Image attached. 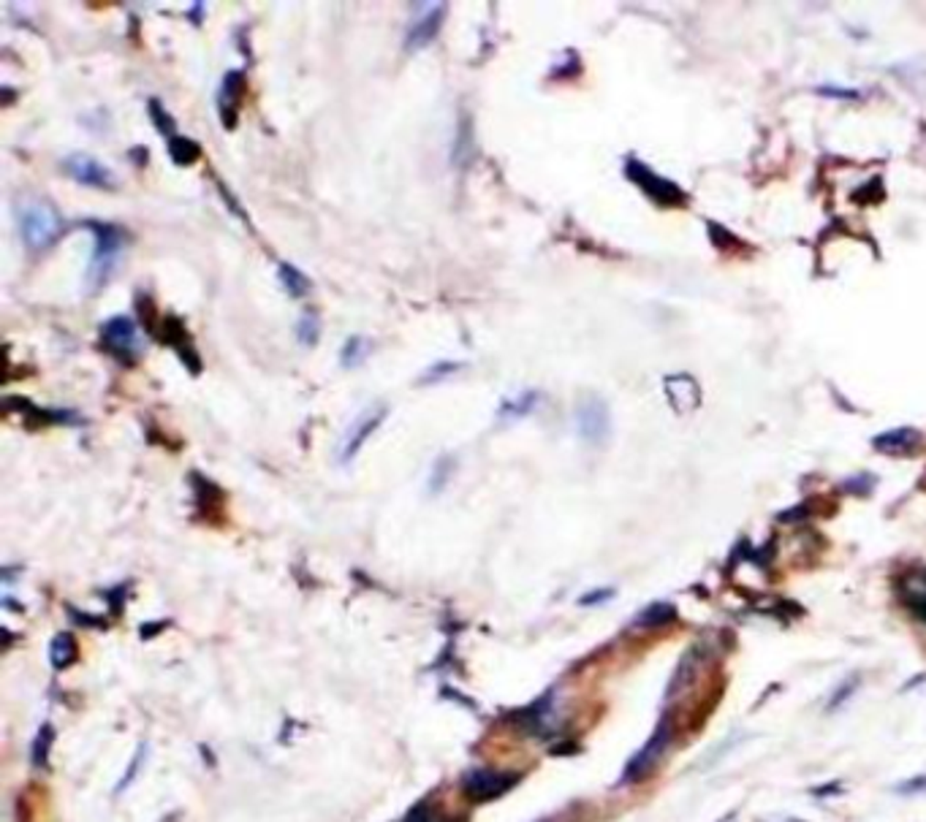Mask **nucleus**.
I'll return each mask as SVG.
<instances>
[{"label": "nucleus", "mask_w": 926, "mask_h": 822, "mask_svg": "<svg viewBox=\"0 0 926 822\" xmlns=\"http://www.w3.org/2000/svg\"><path fill=\"white\" fill-rule=\"evenodd\" d=\"M5 405H16V408H11V411L25 412L30 426H52V423H82V418H79V415H77L74 411L38 408V405H30V402H27V400H22V397H5Z\"/></svg>", "instance_id": "obj_13"}, {"label": "nucleus", "mask_w": 926, "mask_h": 822, "mask_svg": "<svg viewBox=\"0 0 926 822\" xmlns=\"http://www.w3.org/2000/svg\"><path fill=\"white\" fill-rule=\"evenodd\" d=\"M926 787V779H916V782H910V785H900L897 790L900 793H916V790H924Z\"/></svg>", "instance_id": "obj_31"}, {"label": "nucleus", "mask_w": 926, "mask_h": 822, "mask_svg": "<svg viewBox=\"0 0 926 822\" xmlns=\"http://www.w3.org/2000/svg\"><path fill=\"white\" fill-rule=\"evenodd\" d=\"M63 169L71 180H77L79 185L88 188H111L114 185V174L103 166L99 158L88 155V152H74L63 161Z\"/></svg>", "instance_id": "obj_10"}, {"label": "nucleus", "mask_w": 926, "mask_h": 822, "mask_svg": "<svg viewBox=\"0 0 926 822\" xmlns=\"http://www.w3.org/2000/svg\"><path fill=\"white\" fill-rule=\"evenodd\" d=\"M93 239H96V247H93V255H90V264H88V286L93 291H99L103 283L114 275L117 264H120V255H122V245H125V236L117 225L111 223H99V220H88L82 223Z\"/></svg>", "instance_id": "obj_2"}, {"label": "nucleus", "mask_w": 926, "mask_h": 822, "mask_svg": "<svg viewBox=\"0 0 926 822\" xmlns=\"http://www.w3.org/2000/svg\"><path fill=\"white\" fill-rule=\"evenodd\" d=\"M278 277H280V286L286 288V294L291 297V299H302V297H308L310 294V277L305 275V272H300L294 264H280L278 266Z\"/></svg>", "instance_id": "obj_18"}, {"label": "nucleus", "mask_w": 926, "mask_h": 822, "mask_svg": "<svg viewBox=\"0 0 926 822\" xmlns=\"http://www.w3.org/2000/svg\"><path fill=\"white\" fill-rule=\"evenodd\" d=\"M77 660V640L68 632H60L52 640V665L55 668H66Z\"/></svg>", "instance_id": "obj_23"}, {"label": "nucleus", "mask_w": 926, "mask_h": 822, "mask_svg": "<svg viewBox=\"0 0 926 822\" xmlns=\"http://www.w3.org/2000/svg\"><path fill=\"white\" fill-rule=\"evenodd\" d=\"M199 155H202V150H199V141H194V139H188V136H174V139H169V158L177 163V166H191V163H196L199 161Z\"/></svg>", "instance_id": "obj_20"}, {"label": "nucleus", "mask_w": 926, "mask_h": 822, "mask_svg": "<svg viewBox=\"0 0 926 822\" xmlns=\"http://www.w3.org/2000/svg\"><path fill=\"white\" fill-rule=\"evenodd\" d=\"M443 22H446V3H416L408 30H405V49L416 52V49L429 47L437 38Z\"/></svg>", "instance_id": "obj_5"}, {"label": "nucleus", "mask_w": 926, "mask_h": 822, "mask_svg": "<svg viewBox=\"0 0 926 822\" xmlns=\"http://www.w3.org/2000/svg\"><path fill=\"white\" fill-rule=\"evenodd\" d=\"M242 90H245V71H228L220 82V90H217V114H220V120L228 130L237 125Z\"/></svg>", "instance_id": "obj_12"}, {"label": "nucleus", "mask_w": 926, "mask_h": 822, "mask_svg": "<svg viewBox=\"0 0 926 822\" xmlns=\"http://www.w3.org/2000/svg\"><path fill=\"white\" fill-rule=\"evenodd\" d=\"M821 93H826V96H839V99H856V93H850V90H839V88H824Z\"/></svg>", "instance_id": "obj_32"}, {"label": "nucleus", "mask_w": 926, "mask_h": 822, "mask_svg": "<svg viewBox=\"0 0 926 822\" xmlns=\"http://www.w3.org/2000/svg\"><path fill=\"white\" fill-rule=\"evenodd\" d=\"M318 337H321V320H318V315H315L312 309H308V312H302L300 320H297V339H300L302 345H315Z\"/></svg>", "instance_id": "obj_25"}, {"label": "nucleus", "mask_w": 926, "mask_h": 822, "mask_svg": "<svg viewBox=\"0 0 926 822\" xmlns=\"http://www.w3.org/2000/svg\"><path fill=\"white\" fill-rule=\"evenodd\" d=\"M462 364L459 361H437V364H429L424 372H421V383L429 386V383H440L446 378H451L454 372H459Z\"/></svg>", "instance_id": "obj_26"}, {"label": "nucleus", "mask_w": 926, "mask_h": 822, "mask_svg": "<svg viewBox=\"0 0 926 822\" xmlns=\"http://www.w3.org/2000/svg\"><path fill=\"white\" fill-rule=\"evenodd\" d=\"M405 822H448V820H446L437 809H432L429 804H418L411 815H408V820Z\"/></svg>", "instance_id": "obj_28"}, {"label": "nucleus", "mask_w": 926, "mask_h": 822, "mask_svg": "<svg viewBox=\"0 0 926 822\" xmlns=\"http://www.w3.org/2000/svg\"><path fill=\"white\" fill-rule=\"evenodd\" d=\"M521 776L516 771H498V768H479L465 774L462 779V790L470 801L484 804V801H495L500 796H506L509 790H514L516 782Z\"/></svg>", "instance_id": "obj_4"}, {"label": "nucleus", "mask_w": 926, "mask_h": 822, "mask_svg": "<svg viewBox=\"0 0 926 822\" xmlns=\"http://www.w3.org/2000/svg\"><path fill=\"white\" fill-rule=\"evenodd\" d=\"M158 337L169 345V348H174V353L180 356V361L191 369V372H199L202 369V359H199V353H196V348H194V339H191V334H188V328H185V323L180 320V317H163L161 320V326H158Z\"/></svg>", "instance_id": "obj_11"}, {"label": "nucleus", "mask_w": 926, "mask_h": 822, "mask_svg": "<svg viewBox=\"0 0 926 822\" xmlns=\"http://www.w3.org/2000/svg\"><path fill=\"white\" fill-rule=\"evenodd\" d=\"M900 595H902V603L916 614V617L926 621V567H919V570H910L902 584H900Z\"/></svg>", "instance_id": "obj_14"}, {"label": "nucleus", "mask_w": 926, "mask_h": 822, "mask_svg": "<svg viewBox=\"0 0 926 822\" xmlns=\"http://www.w3.org/2000/svg\"><path fill=\"white\" fill-rule=\"evenodd\" d=\"M625 172H627V177L652 199V202H658V204H663V206H677V204H685V193L674 185V182H668V180H663L660 174H655L649 166H644V163H638V161H627L625 163Z\"/></svg>", "instance_id": "obj_9"}, {"label": "nucleus", "mask_w": 926, "mask_h": 822, "mask_svg": "<svg viewBox=\"0 0 926 822\" xmlns=\"http://www.w3.org/2000/svg\"><path fill=\"white\" fill-rule=\"evenodd\" d=\"M668 741H671V720L666 717V720H660V724H658V730L652 733V738L647 741V746L627 763V768H625V785H630V782H638V779H647L652 771H655V765L663 760V752L668 749Z\"/></svg>", "instance_id": "obj_8"}, {"label": "nucleus", "mask_w": 926, "mask_h": 822, "mask_svg": "<svg viewBox=\"0 0 926 822\" xmlns=\"http://www.w3.org/2000/svg\"><path fill=\"white\" fill-rule=\"evenodd\" d=\"M101 342L103 348L125 361V364H133L139 350H142V339H139V328H136V320L128 317V315H114V317H106L101 323Z\"/></svg>", "instance_id": "obj_3"}, {"label": "nucleus", "mask_w": 926, "mask_h": 822, "mask_svg": "<svg viewBox=\"0 0 926 822\" xmlns=\"http://www.w3.org/2000/svg\"><path fill=\"white\" fill-rule=\"evenodd\" d=\"M386 415H389V408H386V405H373V408H367V411L362 412V415L348 426V432H345V437H342V442H340V448H337V462H340V464L353 462L356 453L362 451V445H364V442L373 437V432L386 421Z\"/></svg>", "instance_id": "obj_7"}, {"label": "nucleus", "mask_w": 926, "mask_h": 822, "mask_svg": "<svg viewBox=\"0 0 926 822\" xmlns=\"http://www.w3.org/2000/svg\"><path fill=\"white\" fill-rule=\"evenodd\" d=\"M473 158H476V139H473V125H470V117H462V122L457 125V136H454L451 161H454V166H468Z\"/></svg>", "instance_id": "obj_17"}, {"label": "nucleus", "mask_w": 926, "mask_h": 822, "mask_svg": "<svg viewBox=\"0 0 926 822\" xmlns=\"http://www.w3.org/2000/svg\"><path fill=\"white\" fill-rule=\"evenodd\" d=\"M538 402H541V394H538L535 389H527V391H521V394H514V397L503 400L500 408H498V418H500L503 423H511V421H519V418H527L530 412H535Z\"/></svg>", "instance_id": "obj_16"}, {"label": "nucleus", "mask_w": 926, "mask_h": 822, "mask_svg": "<svg viewBox=\"0 0 926 822\" xmlns=\"http://www.w3.org/2000/svg\"><path fill=\"white\" fill-rule=\"evenodd\" d=\"M367 353H370V339L362 337V334H353V337H348V339L342 342V348H340V364L353 369V367H359V364L364 361Z\"/></svg>", "instance_id": "obj_21"}, {"label": "nucleus", "mask_w": 926, "mask_h": 822, "mask_svg": "<svg viewBox=\"0 0 926 822\" xmlns=\"http://www.w3.org/2000/svg\"><path fill=\"white\" fill-rule=\"evenodd\" d=\"M576 429H579V437L590 445H601L609 432H612V415H609V408L601 397L595 394H587L579 400L576 405Z\"/></svg>", "instance_id": "obj_6"}, {"label": "nucleus", "mask_w": 926, "mask_h": 822, "mask_svg": "<svg viewBox=\"0 0 926 822\" xmlns=\"http://www.w3.org/2000/svg\"><path fill=\"white\" fill-rule=\"evenodd\" d=\"M147 111H150L153 125H155L163 136H169V139L177 136V122H174V117L163 109V103L158 101V99H153V101L147 103Z\"/></svg>", "instance_id": "obj_24"}, {"label": "nucleus", "mask_w": 926, "mask_h": 822, "mask_svg": "<svg viewBox=\"0 0 926 822\" xmlns=\"http://www.w3.org/2000/svg\"><path fill=\"white\" fill-rule=\"evenodd\" d=\"M666 394H668V400L674 402L677 411H690V408H699V402H701V391H699V386L690 375L666 378Z\"/></svg>", "instance_id": "obj_15"}, {"label": "nucleus", "mask_w": 926, "mask_h": 822, "mask_svg": "<svg viewBox=\"0 0 926 822\" xmlns=\"http://www.w3.org/2000/svg\"><path fill=\"white\" fill-rule=\"evenodd\" d=\"M856 684H858L856 679H847V682H845V684L839 687V692H834V698L828 701V712H834L837 706H842V703H845V701H847V698H850V695L856 692Z\"/></svg>", "instance_id": "obj_29"}, {"label": "nucleus", "mask_w": 926, "mask_h": 822, "mask_svg": "<svg viewBox=\"0 0 926 822\" xmlns=\"http://www.w3.org/2000/svg\"><path fill=\"white\" fill-rule=\"evenodd\" d=\"M451 470H454V459H451L448 453H443V456L435 462V467H432V481H429V489H432V492H440V489L446 486V481L451 478Z\"/></svg>", "instance_id": "obj_27"}, {"label": "nucleus", "mask_w": 926, "mask_h": 822, "mask_svg": "<svg viewBox=\"0 0 926 822\" xmlns=\"http://www.w3.org/2000/svg\"><path fill=\"white\" fill-rule=\"evenodd\" d=\"M16 223H19V234L22 242L30 253H44L47 247H52L63 231V220L55 212V206L41 202V199H22L19 209H16Z\"/></svg>", "instance_id": "obj_1"}, {"label": "nucleus", "mask_w": 926, "mask_h": 822, "mask_svg": "<svg viewBox=\"0 0 926 822\" xmlns=\"http://www.w3.org/2000/svg\"><path fill=\"white\" fill-rule=\"evenodd\" d=\"M677 619V609L671 603H652L647 606L638 617H636V627L652 630V627H666Z\"/></svg>", "instance_id": "obj_19"}, {"label": "nucleus", "mask_w": 926, "mask_h": 822, "mask_svg": "<svg viewBox=\"0 0 926 822\" xmlns=\"http://www.w3.org/2000/svg\"><path fill=\"white\" fill-rule=\"evenodd\" d=\"M612 595H615V589H598V592H590V595H584L579 603H582V606H598V603L609 600Z\"/></svg>", "instance_id": "obj_30"}, {"label": "nucleus", "mask_w": 926, "mask_h": 822, "mask_svg": "<svg viewBox=\"0 0 926 822\" xmlns=\"http://www.w3.org/2000/svg\"><path fill=\"white\" fill-rule=\"evenodd\" d=\"M916 440H919V434L913 429H894L889 434L875 437V445L883 448V451H905V448L916 445Z\"/></svg>", "instance_id": "obj_22"}]
</instances>
